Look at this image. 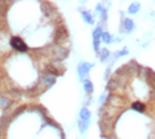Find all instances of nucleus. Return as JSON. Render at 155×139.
Listing matches in <instances>:
<instances>
[{
  "label": "nucleus",
  "mask_w": 155,
  "mask_h": 139,
  "mask_svg": "<svg viewBox=\"0 0 155 139\" xmlns=\"http://www.w3.org/2000/svg\"><path fill=\"white\" fill-rule=\"evenodd\" d=\"M131 109L137 113H144L147 110V105H144L142 101H134L131 102Z\"/></svg>",
  "instance_id": "1a4fd4ad"
},
{
  "label": "nucleus",
  "mask_w": 155,
  "mask_h": 139,
  "mask_svg": "<svg viewBox=\"0 0 155 139\" xmlns=\"http://www.w3.org/2000/svg\"><path fill=\"white\" fill-rule=\"evenodd\" d=\"M9 45H11V48L13 49V51H16L19 53H25L28 51V45L24 42L23 38L19 37V36L11 37V40H9Z\"/></svg>",
  "instance_id": "7ed1b4c3"
},
{
  "label": "nucleus",
  "mask_w": 155,
  "mask_h": 139,
  "mask_svg": "<svg viewBox=\"0 0 155 139\" xmlns=\"http://www.w3.org/2000/svg\"><path fill=\"white\" fill-rule=\"evenodd\" d=\"M96 66L94 62H86V61H80L78 65H77V74H78V78L81 81H84L86 78V76L89 74V72L93 68Z\"/></svg>",
  "instance_id": "f03ea898"
},
{
  "label": "nucleus",
  "mask_w": 155,
  "mask_h": 139,
  "mask_svg": "<svg viewBox=\"0 0 155 139\" xmlns=\"http://www.w3.org/2000/svg\"><path fill=\"white\" fill-rule=\"evenodd\" d=\"M11 105H12V101H11V99H9L8 97H5V95H2V94H0V106H2V108L8 109V108H11Z\"/></svg>",
  "instance_id": "4468645a"
},
{
  "label": "nucleus",
  "mask_w": 155,
  "mask_h": 139,
  "mask_svg": "<svg viewBox=\"0 0 155 139\" xmlns=\"http://www.w3.org/2000/svg\"><path fill=\"white\" fill-rule=\"evenodd\" d=\"M127 55H129V48H126V46L123 49H121V51L113 52V55H111V64H114L118 58H121V57H123V56H127Z\"/></svg>",
  "instance_id": "9d476101"
},
{
  "label": "nucleus",
  "mask_w": 155,
  "mask_h": 139,
  "mask_svg": "<svg viewBox=\"0 0 155 139\" xmlns=\"http://www.w3.org/2000/svg\"><path fill=\"white\" fill-rule=\"evenodd\" d=\"M101 41L105 42V44H111V42L114 41V37H113L107 31H104L102 32V36H101Z\"/></svg>",
  "instance_id": "ddd939ff"
},
{
  "label": "nucleus",
  "mask_w": 155,
  "mask_h": 139,
  "mask_svg": "<svg viewBox=\"0 0 155 139\" xmlns=\"http://www.w3.org/2000/svg\"><path fill=\"white\" fill-rule=\"evenodd\" d=\"M89 126H90V121L87 122H84V121H78V130L81 134H85L87 130H89Z\"/></svg>",
  "instance_id": "2eb2a0df"
},
{
  "label": "nucleus",
  "mask_w": 155,
  "mask_h": 139,
  "mask_svg": "<svg viewBox=\"0 0 155 139\" xmlns=\"http://www.w3.org/2000/svg\"><path fill=\"white\" fill-rule=\"evenodd\" d=\"M78 121H84V122H87V121H90L91 118V113L90 110L86 108V106H84V108H81L80 110V114H78Z\"/></svg>",
  "instance_id": "6e6552de"
},
{
  "label": "nucleus",
  "mask_w": 155,
  "mask_h": 139,
  "mask_svg": "<svg viewBox=\"0 0 155 139\" xmlns=\"http://www.w3.org/2000/svg\"><path fill=\"white\" fill-rule=\"evenodd\" d=\"M139 9H140V3L139 2H133L127 8V13L129 15H135V13L139 12Z\"/></svg>",
  "instance_id": "f8f14e48"
},
{
  "label": "nucleus",
  "mask_w": 155,
  "mask_h": 139,
  "mask_svg": "<svg viewBox=\"0 0 155 139\" xmlns=\"http://www.w3.org/2000/svg\"><path fill=\"white\" fill-rule=\"evenodd\" d=\"M51 56H52V61H60L61 62L62 60H65L66 57L69 56V49L65 48L62 45H57L54 44L51 48Z\"/></svg>",
  "instance_id": "f257e3e1"
},
{
  "label": "nucleus",
  "mask_w": 155,
  "mask_h": 139,
  "mask_svg": "<svg viewBox=\"0 0 155 139\" xmlns=\"http://www.w3.org/2000/svg\"><path fill=\"white\" fill-rule=\"evenodd\" d=\"M82 88H84V90H85L86 95H90V97H93L94 86H93V82H91V80H89V78H85V80L82 81Z\"/></svg>",
  "instance_id": "0eeeda50"
},
{
  "label": "nucleus",
  "mask_w": 155,
  "mask_h": 139,
  "mask_svg": "<svg viewBox=\"0 0 155 139\" xmlns=\"http://www.w3.org/2000/svg\"><path fill=\"white\" fill-rule=\"evenodd\" d=\"M121 29H125L126 33H130L135 29V24H134V20L130 19V17H123L121 20Z\"/></svg>",
  "instance_id": "39448f33"
},
{
  "label": "nucleus",
  "mask_w": 155,
  "mask_h": 139,
  "mask_svg": "<svg viewBox=\"0 0 155 139\" xmlns=\"http://www.w3.org/2000/svg\"><path fill=\"white\" fill-rule=\"evenodd\" d=\"M111 65H113V64H110V65L106 68V70H105V76H104V78H105L106 81H109V80H110V77H111Z\"/></svg>",
  "instance_id": "f3484780"
},
{
  "label": "nucleus",
  "mask_w": 155,
  "mask_h": 139,
  "mask_svg": "<svg viewBox=\"0 0 155 139\" xmlns=\"http://www.w3.org/2000/svg\"><path fill=\"white\" fill-rule=\"evenodd\" d=\"M107 94H109V93L105 91L104 94H101V95H100V98H98V101H97L100 106H104V105H105V102H106V99H107Z\"/></svg>",
  "instance_id": "dca6fc26"
},
{
  "label": "nucleus",
  "mask_w": 155,
  "mask_h": 139,
  "mask_svg": "<svg viewBox=\"0 0 155 139\" xmlns=\"http://www.w3.org/2000/svg\"><path fill=\"white\" fill-rule=\"evenodd\" d=\"M78 11H80L81 16H82L84 21H85L87 25H94V24H96V17H94V15L90 12V11H87V9H82V8H80Z\"/></svg>",
  "instance_id": "20e7f679"
},
{
  "label": "nucleus",
  "mask_w": 155,
  "mask_h": 139,
  "mask_svg": "<svg viewBox=\"0 0 155 139\" xmlns=\"http://www.w3.org/2000/svg\"><path fill=\"white\" fill-rule=\"evenodd\" d=\"M104 9H105L104 4H102V3H97V5H96V12L98 13V15H100V13H101Z\"/></svg>",
  "instance_id": "a211bd4d"
},
{
  "label": "nucleus",
  "mask_w": 155,
  "mask_h": 139,
  "mask_svg": "<svg viewBox=\"0 0 155 139\" xmlns=\"http://www.w3.org/2000/svg\"><path fill=\"white\" fill-rule=\"evenodd\" d=\"M97 56H98V58H100V61H101V62H106L107 60L110 58L111 53H110V51H109L107 48H102Z\"/></svg>",
  "instance_id": "9b49d317"
},
{
  "label": "nucleus",
  "mask_w": 155,
  "mask_h": 139,
  "mask_svg": "<svg viewBox=\"0 0 155 139\" xmlns=\"http://www.w3.org/2000/svg\"><path fill=\"white\" fill-rule=\"evenodd\" d=\"M41 85H44V88L45 89H48V88H52L53 85L56 84V77L54 76H52V74H43L41 76Z\"/></svg>",
  "instance_id": "423d86ee"
}]
</instances>
